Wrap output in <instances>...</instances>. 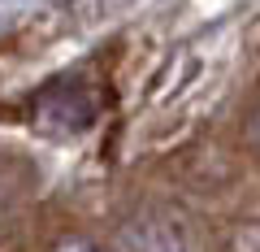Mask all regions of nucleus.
<instances>
[{"instance_id": "nucleus-1", "label": "nucleus", "mask_w": 260, "mask_h": 252, "mask_svg": "<svg viewBox=\"0 0 260 252\" xmlns=\"http://www.w3.org/2000/svg\"><path fill=\"white\" fill-rule=\"evenodd\" d=\"M121 243L130 252H200V231L182 209L143 213L121 231Z\"/></svg>"}, {"instance_id": "nucleus-2", "label": "nucleus", "mask_w": 260, "mask_h": 252, "mask_svg": "<svg viewBox=\"0 0 260 252\" xmlns=\"http://www.w3.org/2000/svg\"><path fill=\"white\" fill-rule=\"evenodd\" d=\"M52 252H104V248H100V243H91V239H61Z\"/></svg>"}]
</instances>
